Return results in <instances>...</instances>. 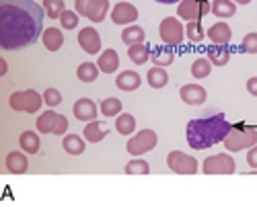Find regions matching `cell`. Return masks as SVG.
I'll return each mask as SVG.
<instances>
[{
	"label": "cell",
	"mask_w": 257,
	"mask_h": 207,
	"mask_svg": "<svg viewBox=\"0 0 257 207\" xmlns=\"http://www.w3.org/2000/svg\"><path fill=\"white\" fill-rule=\"evenodd\" d=\"M44 16L35 0H0V48L15 52L33 46L46 31Z\"/></svg>",
	"instance_id": "obj_1"
},
{
	"label": "cell",
	"mask_w": 257,
	"mask_h": 207,
	"mask_svg": "<svg viewBox=\"0 0 257 207\" xmlns=\"http://www.w3.org/2000/svg\"><path fill=\"white\" fill-rule=\"evenodd\" d=\"M230 128L232 126L226 121L222 113L210 115L204 119H191L185 128L187 144L194 150H208L212 146H216L218 142H224Z\"/></svg>",
	"instance_id": "obj_2"
},
{
	"label": "cell",
	"mask_w": 257,
	"mask_h": 207,
	"mask_svg": "<svg viewBox=\"0 0 257 207\" xmlns=\"http://www.w3.org/2000/svg\"><path fill=\"white\" fill-rule=\"evenodd\" d=\"M257 144V130L249 128L245 123H237L232 126L230 132L224 138V148L234 154V152H241V150H249Z\"/></svg>",
	"instance_id": "obj_3"
},
{
	"label": "cell",
	"mask_w": 257,
	"mask_h": 207,
	"mask_svg": "<svg viewBox=\"0 0 257 207\" xmlns=\"http://www.w3.org/2000/svg\"><path fill=\"white\" fill-rule=\"evenodd\" d=\"M44 94H39L37 90L33 88H25V90H17L11 94L9 98V105L13 111H19V113H37L44 105Z\"/></svg>",
	"instance_id": "obj_4"
},
{
	"label": "cell",
	"mask_w": 257,
	"mask_h": 207,
	"mask_svg": "<svg viewBox=\"0 0 257 207\" xmlns=\"http://www.w3.org/2000/svg\"><path fill=\"white\" fill-rule=\"evenodd\" d=\"M159 35H161V41L167 46V48H177L183 44L185 37V27L179 18L175 16H165L159 25Z\"/></svg>",
	"instance_id": "obj_5"
},
{
	"label": "cell",
	"mask_w": 257,
	"mask_h": 207,
	"mask_svg": "<svg viewBox=\"0 0 257 207\" xmlns=\"http://www.w3.org/2000/svg\"><path fill=\"white\" fill-rule=\"evenodd\" d=\"M37 132L39 134H54L62 136L68 132V119L64 115H58L54 111H46L37 117Z\"/></svg>",
	"instance_id": "obj_6"
},
{
	"label": "cell",
	"mask_w": 257,
	"mask_h": 207,
	"mask_svg": "<svg viewBox=\"0 0 257 207\" xmlns=\"http://www.w3.org/2000/svg\"><path fill=\"white\" fill-rule=\"evenodd\" d=\"M157 142H159V136L153 130H142L134 138L127 140L125 148H127V152H130L132 156H142L146 152H153L155 146H157Z\"/></svg>",
	"instance_id": "obj_7"
},
{
	"label": "cell",
	"mask_w": 257,
	"mask_h": 207,
	"mask_svg": "<svg viewBox=\"0 0 257 207\" xmlns=\"http://www.w3.org/2000/svg\"><path fill=\"white\" fill-rule=\"evenodd\" d=\"M202 170L206 174H232L237 170V162L230 154H214L204 160Z\"/></svg>",
	"instance_id": "obj_8"
},
{
	"label": "cell",
	"mask_w": 257,
	"mask_h": 207,
	"mask_svg": "<svg viewBox=\"0 0 257 207\" xmlns=\"http://www.w3.org/2000/svg\"><path fill=\"white\" fill-rule=\"evenodd\" d=\"M167 166L175 174H196L198 172V160L185 152L173 150L167 156Z\"/></svg>",
	"instance_id": "obj_9"
},
{
	"label": "cell",
	"mask_w": 257,
	"mask_h": 207,
	"mask_svg": "<svg viewBox=\"0 0 257 207\" xmlns=\"http://www.w3.org/2000/svg\"><path fill=\"white\" fill-rule=\"evenodd\" d=\"M210 8H212V4L208 0H181L177 4V14L185 23H189V20H198L204 14H208Z\"/></svg>",
	"instance_id": "obj_10"
},
{
	"label": "cell",
	"mask_w": 257,
	"mask_h": 207,
	"mask_svg": "<svg viewBox=\"0 0 257 207\" xmlns=\"http://www.w3.org/2000/svg\"><path fill=\"white\" fill-rule=\"evenodd\" d=\"M138 18V8L130 2H117L111 8V20L115 25H134V20Z\"/></svg>",
	"instance_id": "obj_11"
},
{
	"label": "cell",
	"mask_w": 257,
	"mask_h": 207,
	"mask_svg": "<svg viewBox=\"0 0 257 207\" xmlns=\"http://www.w3.org/2000/svg\"><path fill=\"white\" fill-rule=\"evenodd\" d=\"M78 46L87 54H99L101 52V37L95 27H84L78 31Z\"/></svg>",
	"instance_id": "obj_12"
},
{
	"label": "cell",
	"mask_w": 257,
	"mask_h": 207,
	"mask_svg": "<svg viewBox=\"0 0 257 207\" xmlns=\"http://www.w3.org/2000/svg\"><path fill=\"white\" fill-rule=\"evenodd\" d=\"M179 96L185 105H204L208 98V92L200 84H183L179 88Z\"/></svg>",
	"instance_id": "obj_13"
},
{
	"label": "cell",
	"mask_w": 257,
	"mask_h": 207,
	"mask_svg": "<svg viewBox=\"0 0 257 207\" xmlns=\"http://www.w3.org/2000/svg\"><path fill=\"white\" fill-rule=\"evenodd\" d=\"M72 113H74V117L78 121L89 123V121H95V117H97V105H95L91 98H78L74 102Z\"/></svg>",
	"instance_id": "obj_14"
},
{
	"label": "cell",
	"mask_w": 257,
	"mask_h": 207,
	"mask_svg": "<svg viewBox=\"0 0 257 207\" xmlns=\"http://www.w3.org/2000/svg\"><path fill=\"white\" fill-rule=\"evenodd\" d=\"M210 39H212V44L214 46H228L230 44V39H232V31H230V27L226 25V23H214L210 29H208V33H206Z\"/></svg>",
	"instance_id": "obj_15"
},
{
	"label": "cell",
	"mask_w": 257,
	"mask_h": 207,
	"mask_svg": "<svg viewBox=\"0 0 257 207\" xmlns=\"http://www.w3.org/2000/svg\"><path fill=\"white\" fill-rule=\"evenodd\" d=\"M140 84H142V78H140V74L134 72V70H123V72H119L117 78H115V86H117L119 90H125V92L136 90Z\"/></svg>",
	"instance_id": "obj_16"
},
{
	"label": "cell",
	"mask_w": 257,
	"mask_h": 207,
	"mask_svg": "<svg viewBox=\"0 0 257 207\" xmlns=\"http://www.w3.org/2000/svg\"><path fill=\"white\" fill-rule=\"evenodd\" d=\"M5 166L11 174H23L27 172L29 168V162H27V156L21 154V152H9L7 154V160H5Z\"/></svg>",
	"instance_id": "obj_17"
},
{
	"label": "cell",
	"mask_w": 257,
	"mask_h": 207,
	"mask_svg": "<svg viewBox=\"0 0 257 207\" xmlns=\"http://www.w3.org/2000/svg\"><path fill=\"white\" fill-rule=\"evenodd\" d=\"M97 66L105 74H113L119 68V56H117V52L115 50H105L99 56V60H97Z\"/></svg>",
	"instance_id": "obj_18"
},
{
	"label": "cell",
	"mask_w": 257,
	"mask_h": 207,
	"mask_svg": "<svg viewBox=\"0 0 257 207\" xmlns=\"http://www.w3.org/2000/svg\"><path fill=\"white\" fill-rule=\"evenodd\" d=\"M107 12H109V0H91L87 8V18L93 23H103Z\"/></svg>",
	"instance_id": "obj_19"
},
{
	"label": "cell",
	"mask_w": 257,
	"mask_h": 207,
	"mask_svg": "<svg viewBox=\"0 0 257 207\" xmlns=\"http://www.w3.org/2000/svg\"><path fill=\"white\" fill-rule=\"evenodd\" d=\"M210 12L216 18H230L237 12V2L234 0H214Z\"/></svg>",
	"instance_id": "obj_20"
},
{
	"label": "cell",
	"mask_w": 257,
	"mask_h": 207,
	"mask_svg": "<svg viewBox=\"0 0 257 207\" xmlns=\"http://www.w3.org/2000/svg\"><path fill=\"white\" fill-rule=\"evenodd\" d=\"M107 136V128L103 126L101 121H89L87 126H84V130H82V138L87 140V142H91V144H97V142H101L103 138Z\"/></svg>",
	"instance_id": "obj_21"
},
{
	"label": "cell",
	"mask_w": 257,
	"mask_h": 207,
	"mask_svg": "<svg viewBox=\"0 0 257 207\" xmlns=\"http://www.w3.org/2000/svg\"><path fill=\"white\" fill-rule=\"evenodd\" d=\"M41 41H44V46L48 52H58L62 46H64V35L60 29L56 27H50L44 31V35H41Z\"/></svg>",
	"instance_id": "obj_22"
},
{
	"label": "cell",
	"mask_w": 257,
	"mask_h": 207,
	"mask_svg": "<svg viewBox=\"0 0 257 207\" xmlns=\"http://www.w3.org/2000/svg\"><path fill=\"white\" fill-rule=\"evenodd\" d=\"M144 39H146V33L140 25H127L121 33V41L130 48V46H136V44H144Z\"/></svg>",
	"instance_id": "obj_23"
},
{
	"label": "cell",
	"mask_w": 257,
	"mask_h": 207,
	"mask_svg": "<svg viewBox=\"0 0 257 207\" xmlns=\"http://www.w3.org/2000/svg\"><path fill=\"white\" fill-rule=\"evenodd\" d=\"M19 146H21V150L27 152V154H37L39 146H41L39 136L35 132H23V134H21V138H19Z\"/></svg>",
	"instance_id": "obj_24"
},
{
	"label": "cell",
	"mask_w": 257,
	"mask_h": 207,
	"mask_svg": "<svg viewBox=\"0 0 257 207\" xmlns=\"http://www.w3.org/2000/svg\"><path fill=\"white\" fill-rule=\"evenodd\" d=\"M62 148L66 150L70 156H78V154L84 152V138L74 136V134L64 136V140H62Z\"/></svg>",
	"instance_id": "obj_25"
},
{
	"label": "cell",
	"mask_w": 257,
	"mask_h": 207,
	"mask_svg": "<svg viewBox=\"0 0 257 207\" xmlns=\"http://www.w3.org/2000/svg\"><path fill=\"white\" fill-rule=\"evenodd\" d=\"M99 70H101V68H99L97 64H93V62H84V64H80V66L76 68V76H78L80 82L89 84V82H95V80H97Z\"/></svg>",
	"instance_id": "obj_26"
},
{
	"label": "cell",
	"mask_w": 257,
	"mask_h": 207,
	"mask_svg": "<svg viewBox=\"0 0 257 207\" xmlns=\"http://www.w3.org/2000/svg\"><path fill=\"white\" fill-rule=\"evenodd\" d=\"M146 80H148V84H151V88H163V86H167V82H169V74H167L165 68L155 66V68L148 70Z\"/></svg>",
	"instance_id": "obj_27"
},
{
	"label": "cell",
	"mask_w": 257,
	"mask_h": 207,
	"mask_svg": "<svg viewBox=\"0 0 257 207\" xmlns=\"http://www.w3.org/2000/svg\"><path fill=\"white\" fill-rule=\"evenodd\" d=\"M151 56H153V52L148 50L144 44H136V46H130V50H127V58H130L136 66H142V64H146L148 60H151Z\"/></svg>",
	"instance_id": "obj_28"
},
{
	"label": "cell",
	"mask_w": 257,
	"mask_h": 207,
	"mask_svg": "<svg viewBox=\"0 0 257 207\" xmlns=\"http://www.w3.org/2000/svg\"><path fill=\"white\" fill-rule=\"evenodd\" d=\"M208 60L212 62L214 66H226L228 64V60H230V52L226 46H214L208 50Z\"/></svg>",
	"instance_id": "obj_29"
},
{
	"label": "cell",
	"mask_w": 257,
	"mask_h": 207,
	"mask_svg": "<svg viewBox=\"0 0 257 207\" xmlns=\"http://www.w3.org/2000/svg\"><path fill=\"white\" fill-rule=\"evenodd\" d=\"M115 130L121 136H130L136 132V119L130 113H119V117H115Z\"/></svg>",
	"instance_id": "obj_30"
},
{
	"label": "cell",
	"mask_w": 257,
	"mask_h": 207,
	"mask_svg": "<svg viewBox=\"0 0 257 207\" xmlns=\"http://www.w3.org/2000/svg\"><path fill=\"white\" fill-rule=\"evenodd\" d=\"M212 62L208 60V58H198L194 64H191V76L194 78H198V80H202V78H208L210 76V72H212Z\"/></svg>",
	"instance_id": "obj_31"
},
{
	"label": "cell",
	"mask_w": 257,
	"mask_h": 207,
	"mask_svg": "<svg viewBox=\"0 0 257 207\" xmlns=\"http://www.w3.org/2000/svg\"><path fill=\"white\" fill-rule=\"evenodd\" d=\"M101 113H103V117H117L121 113V100L115 96L101 100Z\"/></svg>",
	"instance_id": "obj_32"
},
{
	"label": "cell",
	"mask_w": 257,
	"mask_h": 207,
	"mask_svg": "<svg viewBox=\"0 0 257 207\" xmlns=\"http://www.w3.org/2000/svg\"><path fill=\"white\" fill-rule=\"evenodd\" d=\"M185 37L191 41V44H200V41L206 37L200 20H189V23L185 25Z\"/></svg>",
	"instance_id": "obj_33"
},
{
	"label": "cell",
	"mask_w": 257,
	"mask_h": 207,
	"mask_svg": "<svg viewBox=\"0 0 257 207\" xmlns=\"http://www.w3.org/2000/svg\"><path fill=\"white\" fill-rule=\"evenodd\" d=\"M173 60H175V54L171 52V48H169V50H161V48L153 50V64H155V66L167 68L169 64H173Z\"/></svg>",
	"instance_id": "obj_34"
},
{
	"label": "cell",
	"mask_w": 257,
	"mask_h": 207,
	"mask_svg": "<svg viewBox=\"0 0 257 207\" xmlns=\"http://www.w3.org/2000/svg\"><path fill=\"white\" fill-rule=\"evenodd\" d=\"M148 172H151V164L138 156H134V160L125 164V174H148Z\"/></svg>",
	"instance_id": "obj_35"
},
{
	"label": "cell",
	"mask_w": 257,
	"mask_h": 207,
	"mask_svg": "<svg viewBox=\"0 0 257 207\" xmlns=\"http://www.w3.org/2000/svg\"><path fill=\"white\" fill-rule=\"evenodd\" d=\"M44 10L50 18H60L66 6H64V0H44Z\"/></svg>",
	"instance_id": "obj_36"
},
{
	"label": "cell",
	"mask_w": 257,
	"mask_h": 207,
	"mask_svg": "<svg viewBox=\"0 0 257 207\" xmlns=\"http://www.w3.org/2000/svg\"><path fill=\"white\" fill-rule=\"evenodd\" d=\"M60 25L64 29H76L78 25V12L76 10H64L60 16Z\"/></svg>",
	"instance_id": "obj_37"
},
{
	"label": "cell",
	"mask_w": 257,
	"mask_h": 207,
	"mask_svg": "<svg viewBox=\"0 0 257 207\" xmlns=\"http://www.w3.org/2000/svg\"><path fill=\"white\" fill-rule=\"evenodd\" d=\"M241 48L245 54H257V33H247L241 41Z\"/></svg>",
	"instance_id": "obj_38"
},
{
	"label": "cell",
	"mask_w": 257,
	"mask_h": 207,
	"mask_svg": "<svg viewBox=\"0 0 257 207\" xmlns=\"http://www.w3.org/2000/svg\"><path fill=\"white\" fill-rule=\"evenodd\" d=\"M44 100H46L48 107H58L60 102H62V94H60L58 88H48V90L44 92Z\"/></svg>",
	"instance_id": "obj_39"
},
{
	"label": "cell",
	"mask_w": 257,
	"mask_h": 207,
	"mask_svg": "<svg viewBox=\"0 0 257 207\" xmlns=\"http://www.w3.org/2000/svg\"><path fill=\"white\" fill-rule=\"evenodd\" d=\"M91 4V0H74V10L82 16H87V8Z\"/></svg>",
	"instance_id": "obj_40"
},
{
	"label": "cell",
	"mask_w": 257,
	"mask_h": 207,
	"mask_svg": "<svg viewBox=\"0 0 257 207\" xmlns=\"http://www.w3.org/2000/svg\"><path fill=\"white\" fill-rule=\"evenodd\" d=\"M247 164H249V166H253V168H257V144L253 148L247 150Z\"/></svg>",
	"instance_id": "obj_41"
},
{
	"label": "cell",
	"mask_w": 257,
	"mask_h": 207,
	"mask_svg": "<svg viewBox=\"0 0 257 207\" xmlns=\"http://www.w3.org/2000/svg\"><path fill=\"white\" fill-rule=\"evenodd\" d=\"M247 90H249V94L257 96V76H251L247 80Z\"/></svg>",
	"instance_id": "obj_42"
},
{
	"label": "cell",
	"mask_w": 257,
	"mask_h": 207,
	"mask_svg": "<svg viewBox=\"0 0 257 207\" xmlns=\"http://www.w3.org/2000/svg\"><path fill=\"white\" fill-rule=\"evenodd\" d=\"M7 72H9V64L5 60H0V76H5Z\"/></svg>",
	"instance_id": "obj_43"
},
{
	"label": "cell",
	"mask_w": 257,
	"mask_h": 207,
	"mask_svg": "<svg viewBox=\"0 0 257 207\" xmlns=\"http://www.w3.org/2000/svg\"><path fill=\"white\" fill-rule=\"evenodd\" d=\"M159 4H175V2H181V0H155Z\"/></svg>",
	"instance_id": "obj_44"
},
{
	"label": "cell",
	"mask_w": 257,
	"mask_h": 207,
	"mask_svg": "<svg viewBox=\"0 0 257 207\" xmlns=\"http://www.w3.org/2000/svg\"><path fill=\"white\" fill-rule=\"evenodd\" d=\"M234 2H237V4H249L251 0H234Z\"/></svg>",
	"instance_id": "obj_45"
}]
</instances>
